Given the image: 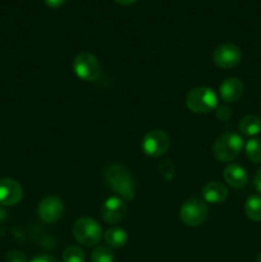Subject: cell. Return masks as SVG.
<instances>
[{
  "label": "cell",
  "instance_id": "cell-19",
  "mask_svg": "<svg viewBox=\"0 0 261 262\" xmlns=\"http://www.w3.org/2000/svg\"><path fill=\"white\" fill-rule=\"evenodd\" d=\"M86 256H84L83 250L78 246H68L63 252V262H84Z\"/></svg>",
  "mask_w": 261,
  "mask_h": 262
},
{
  "label": "cell",
  "instance_id": "cell-14",
  "mask_svg": "<svg viewBox=\"0 0 261 262\" xmlns=\"http://www.w3.org/2000/svg\"><path fill=\"white\" fill-rule=\"evenodd\" d=\"M223 178H224L225 183H227L228 186L240 189L246 187V184H247L248 174L247 170H246L243 166H241L240 164L230 163L224 168Z\"/></svg>",
  "mask_w": 261,
  "mask_h": 262
},
{
  "label": "cell",
  "instance_id": "cell-10",
  "mask_svg": "<svg viewBox=\"0 0 261 262\" xmlns=\"http://www.w3.org/2000/svg\"><path fill=\"white\" fill-rule=\"evenodd\" d=\"M100 214L107 224H118L124 219L127 214V205L119 196H112L104 201L100 209Z\"/></svg>",
  "mask_w": 261,
  "mask_h": 262
},
{
  "label": "cell",
  "instance_id": "cell-23",
  "mask_svg": "<svg viewBox=\"0 0 261 262\" xmlns=\"http://www.w3.org/2000/svg\"><path fill=\"white\" fill-rule=\"evenodd\" d=\"M5 262H28L27 257L20 251H10L5 256Z\"/></svg>",
  "mask_w": 261,
  "mask_h": 262
},
{
  "label": "cell",
  "instance_id": "cell-16",
  "mask_svg": "<svg viewBox=\"0 0 261 262\" xmlns=\"http://www.w3.org/2000/svg\"><path fill=\"white\" fill-rule=\"evenodd\" d=\"M104 238L106 245L112 248H120L123 247V246L127 245L128 242L127 232H125L124 229H122V228L118 227L107 229L106 232H105Z\"/></svg>",
  "mask_w": 261,
  "mask_h": 262
},
{
  "label": "cell",
  "instance_id": "cell-13",
  "mask_svg": "<svg viewBox=\"0 0 261 262\" xmlns=\"http://www.w3.org/2000/svg\"><path fill=\"white\" fill-rule=\"evenodd\" d=\"M202 200L206 204H223L228 199V188L224 183L217 181L207 182L201 189Z\"/></svg>",
  "mask_w": 261,
  "mask_h": 262
},
{
  "label": "cell",
  "instance_id": "cell-2",
  "mask_svg": "<svg viewBox=\"0 0 261 262\" xmlns=\"http://www.w3.org/2000/svg\"><path fill=\"white\" fill-rule=\"evenodd\" d=\"M243 147H245V141L242 136L228 130L215 140L212 145V155L222 163H230L240 156Z\"/></svg>",
  "mask_w": 261,
  "mask_h": 262
},
{
  "label": "cell",
  "instance_id": "cell-26",
  "mask_svg": "<svg viewBox=\"0 0 261 262\" xmlns=\"http://www.w3.org/2000/svg\"><path fill=\"white\" fill-rule=\"evenodd\" d=\"M253 186H255L256 191L258 193H261V168L258 169L257 173L255 174V178H253Z\"/></svg>",
  "mask_w": 261,
  "mask_h": 262
},
{
  "label": "cell",
  "instance_id": "cell-1",
  "mask_svg": "<svg viewBox=\"0 0 261 262\" xmlns=\"http://www.w3.org/2000/svg\"><path fill=\"white\" fill-rule=\"evenodd\" d=\"M107 187L120 199L132 201L136 196V182L130 171L122 164H110L104 170Z\"/></svg>",
  "mask_w": 261,
  "mask_h": 262
},
{
  "label": "cell",
  "instance_id": "cell-18",
  "mask_svg": "<svg viewBox=\"0 0 261 262\" xmlns=\"http://www.w3.org/2000/svg\"><path fill=\"white\" fill-rule=\"evenodd\" d=\"M245 151L247 158L252 163L261 164V138L253 137L248 140L245 145Z\"/></svg>",
  "mask_w": 261,
  "mask_h": 262
},
{
  "label": "cell",
  "instance_id": "cell-9",
  "mask_svg": "<svg viewBox=\"0 0 261 262\" xmlns=\"http://www.w3.org/2000/svg\"><path fill=\"white\" fill-rule=\"evenodd\" d=\"M66 207L61 199L56 196H46L37 206V216L46 224H54L63 217Z\"/></svg>",
  "mask_w": 261,
  "mask_h": 262
},
{
  "label": "cell",
  "instance_id": "cell-4",
  "mask_svg": "<svg viewBox=\"0 0 261 262\" xmlns=\"http://www.w3.org/2000/svg\"><path fill=\"white\" fill-rule=\"evenodd\" d=\"M209 216L207 204L201 199H189L182 204L179 209V219L186 227L196 228L204 224Z\"/></svg>",
  "mask_w": 261,
  "mask_h": 262
},
{
  "label": "cell",
  "instance_id": "cell-15",
  "mask_svg": "<svg viewBox=\"0 0 261 262\" xmlns=\"http://www.w3.org/2000/svg\"><path fill=\"white\" fill-rule=\"evenodd\" d=\"M238 129H240L241 135L247 136V137H255L256 135L261 132V119L257 115H246L241 119Z\"/></svg>",
  "mask_w": 261,
  "mask_h": 262
},
{
  "label": "cell",
  "instance_id": "cell-25",
  "mask_svg": "<svg viewBox=\"0 0 261 262\" xmlns=\"http://www.w3.org/2000/svg\"><path fill=\"white\" fill-rule=\"evenodd\" d=\"M67 0H44L46 7L53 8V9H56V8H60L61 5L66 4Z\"/></svg>",
  "mask_w": 261,
  "mask_h": 262
},
{
  "label": "cell",
  "instance_id": "cell-27",
  "mask_svg": "<svg viewBox=\"0 0 261 262\" xmlns=\"http://www.w3.org/2000/svg\"><path fill=\"white\" fill-rule=\"evenodd\" d=\"M117 4L119 5H123V7H127V5H132L133 3H136L137 0H114Z\"/></svg>",
  "mask_w": 261,
  "mask_h": 262
},
{
  "label": "cell",
  "instance_id": "cell-22",
  "mask_svg": "<svg viewBox=\"0 0 261 262\" xmlns=\"http://www.w3.org/2000/svg\"><path fill=\"white\" fill-rule=\"evenodd\" d=\"M159 170H160L161 176H163L165 179H168V181L173 178L174 174H176V168H174L173 163H171L170 160L164 161V163L159 166Z\"/></svg>",
  "mask_w": 261,
  "mask_h": 262
},
{
  "label": "cell",
  "instance_id": "cell-5",
  "mask_svg": "<svg viewBox=\"0 0 261 262\" xmlns=\"http://www.w3.org/2000/svg\"><path fill=\"white\" fill-rule=\"evenodd\" d=\"M73 237L79 245L92 247L102 238V229L96 220L91 217H79L73 225Z\"/></svg>",
  "mask_w": 261,
  "mask_h": 262
},
{
  "label": "cell",
  "instance_id": "cell-6",
  "mask_svg": "<svg viewBox=\"0 0 261 262\" xmlns=\"http://www.w3.org/2000/svg\"><path fill=\"white\" fill-rule=\"evenodd\" d=\"M73 71L78 78L86 82L96 81L101 73V66L96 56L90 51H82L73 59Z\"/></svg>",
  "mask_w": 261,
  "mask_h": 262
},
{
  "label": "cell",
  "instance_id": "cell-24",
  "mask_svg": "<svg viewBox=\"0 0 261 262\" xmlns=\"http://www.w3.org/2000/svg\"><path fill=\"white\" fill-rule=\"evenodd\" d=\"M28 262H58V260H56L55 257H53V256L42 253V255L35 256L32 260H30Z\"/></svg>",
  "mask_w": 261,
  "mask_h": 262
},
{
  "label": "cell",
  "instance_id": "cell-11",
  "mask_svg": "<svg viewBox=\"0 0 261 262\" xmlns=\"http://www.w3.org/2000/svg\"><path fill=\"white\" fill-rule=\"evenodd\" d=\"M23 199V188L12 178L0 179V205L15 206Z\"/></svg>",
  "mask_w": 261,
  "mask_h": 262
},
{
  "label": "cell",
  "instance_id": "cell-20",
  "mask_svg": "<svg viewBox=\"0 0 261 262\" xmlns=\"http://www.w3.org/2000/svg\"><path fill=\"white\" fill-rule=\"evenodd\" d=\"M91 262H114V252L106 246H99L91 255Z\"/></svg>",
  "mask_w": 261,
  "mask_h": 262
},
{
  "label": "cell",
  "instance_id": "cell-7",
  "mask_svg": "<svg viewBox=\"0 0 261 262\" xmlns=\"http://www.w3.org/2000/svg\"><path fill=\"white\" fill-rule=\"evenodd\" d=\"M141 147L145 155L150 158H160L164 154H166V151L170 147V138L165 130H150L143 137Z\"/></svg>",
  "mask_w": 261,
  "mask_h": 262
},
{
  "label": "cell",
  "instance_id": "cell-21",
  "mask_svg": "<svg viewBox=\"0 0 261 262\" xmlns=\"http://www.w3.org/2000/svg\"><path fill=\"white\" fill-rule=\"evenodd\" d=\"M215 117L220 120V122H227L232 118V109L228 105H217L215 107Z\"/></svg>",
  "mask_w": 261,
  "mask_h": 262
},
{
  "label": "cell",
  "instance_id": "cell-8",
  "mask_svg": "<svg viewBox=\"0 0 261 262\" xmlns=\"http://www.w3.org/2000/svg\"><path fill=\"white\" fill-rule=\"evenodd\" d=\"M241 60H242V51L237 45L232 42L222 43L212 51V61L219 68H234L241 63Z\"/></svg>",
  "mask_w": 261,
  "mask_h": 262
},
{
  "label": "cell",
  "instance_id": "cell-12",
  "mask_svg": "<svg viewBox=\"0 0 261 262\" xmlns=\"http://www.w3.org/2000/svg\"><path fill=\"white\" fill-rule=\"evenodd\" d=\"M243 92H245V84L240 78L230 77L220 83L219 97L227 104L238 101L243 96Z\"/></svg>",
  "mask_w": 261,
  "mask_h": 262
},
{
  "label": "cell",
  "instance_id": "cell-17",
  "mask_svg": "<svg viewBox=\"0 0 261 262\" xmlns=\"http://www.w3.org/2000/svg\"><path fill=\"white\" fill-rule=\"evenodd\" d=\"M245 214L252 222H261V197L251 196L246 200Z\"/></svg>",
  "mask_w": 261,
  "mask_h": 262
},
{
  "label": "cell",
  "instance_id": "cell-28",
  "mask_svg": "<svg viewBox=\"0 0 261 262\" xmlns=\"http://www.w3.org/2000/svg\"><path fill=\"white\" fill-rule=\"evenodd\" d=\"M255 262H261V252L257 255V257H256V261Z\"/></svg>",
  "mask_w": 261,
  "mask_h": 262
},
{
  "label": "cell",
  "instance_id": "cell-3",
  "mask_svg": "<svg viewBox=\"0 0 261 262\" xmlns=\"http://www.w3.org/2000/svg\"><path fill=\"white\" fill-rule=\"evenodd\" d=\"M186 106L194 114H207L217 106V95L210 87H194L187 94Z\"/></svg>",
  "mask_w": 261,
  "mask_h": 262
}]
</instances>
